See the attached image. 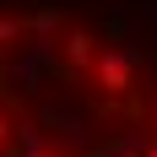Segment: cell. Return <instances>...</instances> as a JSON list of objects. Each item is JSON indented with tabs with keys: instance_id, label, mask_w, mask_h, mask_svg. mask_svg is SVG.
Masks as SVG:
<instances>
[{
	"instance_id": "3957f363",
	"label": "cell",
	"mask_w": 157,
	"mask_h": 157,
	"mask_svg": "<svg viewBox=\"0 0 157 157\" xmlns=\"http://www.w3.org/2000/svg\"><path fill=\"white\" fill-rule=\"evenodd\" d=\"M54 49H60V60H65V71H92V54H98V38H92L87 27H76V33H65V38H60Z\"/></svg>"
},
{
	"instance_id": "6da1fadb",
	"label": "cell",
	"mask_w": 157,
	"mask_h": 157,
	"mask_svg": "<svg viewBox=\"0 0 157 157\" xmlns=\"http://www.w3.org/2000/svg\"><path fill=\"white\" fill-rule=\"evenodd\" d=\"M141 49H130V44H114V49H98L92 54V81H98V92H109V98H125L130 87H136V71H141Z\"/></svg>"
},
{
	"instance_id": "52a82bcc",
	"label": "cell",
	"mask_w": 157,
	"mask_h": 157,
	"mask_svg": "<svg viewBox=\"0 0 157 157\" xmlns=\"http://www.w3.org/2000/svg\"><path fill=\"white\" fill-rule=\"evenodd\" d=\"M152 130H157V109H152Z\"/></svg>"
},
{
	"instance_id": "7a4b0ae2",
	"label": "cell",
	"mask_w": 157,
	"mask_h": 157,
	"mask_svg": "<svg viewBox=\"0 0 157 157\" xmlns=\"http://www.w3.org/2000/svg\"><path fill=\"white\" fill-rule=\"evenodd\" d=\"M60 152V136H49L38 119H16L11 141H6V157H54Z\"/></svg>"
},
{
	"instance_id": "5b68a950",
	"label": "cell",
	"mask_w": 157,
	"mask_h": 157,
	"mask_svg": "<svg viewBox=\"0 0 157 157\" xmlns=\"http://www.w3.org/2000/svg\"><path fill=\"white\" fill-rule=\"evenodd\" d=\"M27 38V22H16V16H0V49H11Z\"/></svg>"
},
{
	"instance_id": "8992f818",
	"label": "cell",
	"mask_w": 157,
	"mask_h": 157,
	"mask_svg": "<svg viewBox=\"0 0 157 157\" xmlns=\"http://www.w3.org/2000/svg\"><path fill=\"white\" fill-rule=\"evenodd\" d=\"M141 157H157V141H146V152H141Z\"/></svg>"
},
{
	"instance_id": "277c9868",
	"label": "cell",
	"mask_w": 157,
	"mask_h": 157,
	"mask_svg": "<svg viewBox=\"0 0 157 157\" xmlns=\"http://www.w3.org/2000/svg\"><path fill=\"white\" fill-rule=\"evenodd\" d=\"M146 141H152L146 130H119V136H114V146H119L125 157H141V152H146Z\"/></svg>"
}]
</instances>
